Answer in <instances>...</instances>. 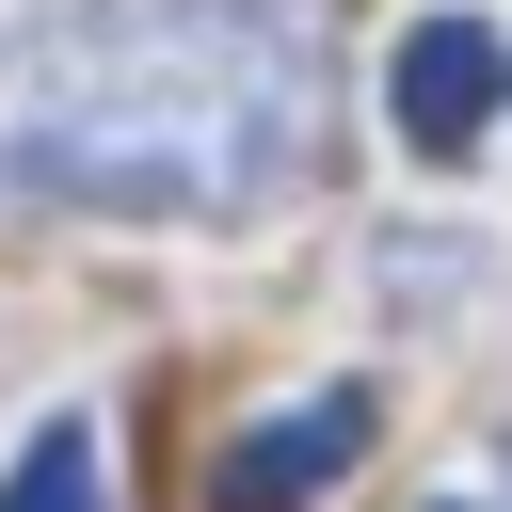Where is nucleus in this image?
Wrapping results in <instances>:
<instances>
[{
  "label": "nucleus",
  "instance_id": "20e7f679",
  "mask_svg": "<svg viewBox=\"0 0 512 512\" xmlns=\"http://www.w3.org/2000/svg\"><path fill=\"white\" fill-rule=\"evenodd\" d=\"M0 512H112V464H96V432H80V416H48V432L16 448V480H0Z\"/></svg>",
  "mask_w": 512,
  "mask_h": 512
},
{
  "label": "nucleus",
  "instance_id": "f257e3e1",
  "mask_svg": "<svg viewBox=\"0 0 512 512\" xmlns=\"http://www.w3.org/2000/svg\"><path fill=\"white\" fill-rule=\"evenodd\" d=\"M336 144V0H48L0 16V208L256 224Z\"/></svg>",
  "mask_w": 512,
  "mask_h": 512
},
{
  "label": "nucleus",
  "instance_id": "7ed1b4c3",
  "mask_svg": "<svg viewBox=\"0 0 512 512\" xmlns=\"http://www.w3.org/2000/svg\"><path fill=\"white\" fill-rule=\"evenodd\" d=\"M496 96H512L496 16H416V32H400V64H384V128H400L416 160H464V144L496 128Z\"/></svg>",
  "mask_w": 512,
  "mask_h": 512
},
{
  "label": "nucleus",
  "instance_id": "f03ea898",
  "mask_svg": "<svg viewBox=\"0 0 512 512\" xmlns=\"http://www.w3.org/2000/svg\"><path fill=\"white\" fill-rule=\"evenodd\" d=\"M368 432H384V400H368V384H320V400L256 416V432L208 464V512H304V496H336V480L368 464Z\"/></svg>",
  "mask_w": 512,
  "mask_h": 512
}]
</instances>
